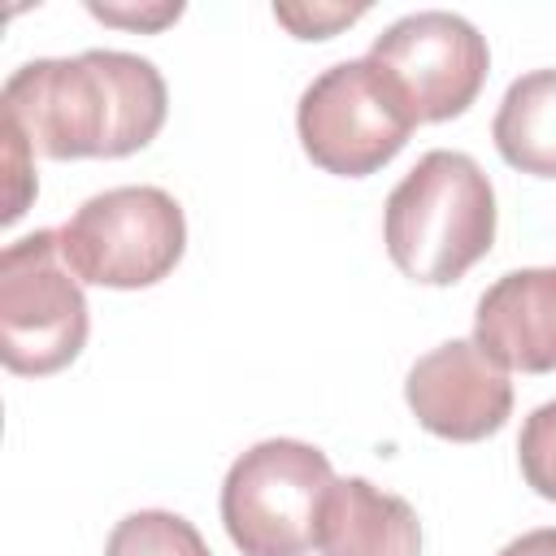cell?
<instances>
[{
	"instance_id": "obj_1",
	"label": "cell",
	"mask_w": 556,
	"mask_h": 556,
	"mask_svg": "<svg viewBox=\"0 0 556 556\" xmlns=\"http://www.w3.org/2000/svg\"><path fill=\"white\" fill-rule=\"evenodd\" d=\"M165 109L161 70L148 56L113 48L26 61L0 91V122L48 161L130 156L156 139Z\"/></svg>"
},
{
	"instance_id": "obj_2",
	"label": "cell",
	"mask_w": 556,
	"mask_h": 556,
	"mask_svg": "<svg viewBox=\"0 0 556 556\" xmlns=\"http://www.w3.org/2000/svg\"><path fill=\"white\" fill-rule=\"evenodd\" d=\"M382 235L391 261L426 282L447 287L465 278L495 243V191L482 165L465 152H426L387 195Z\"/></svg>"
},
{
	"instance_id": "obj_3",
	"label": "cell",
	"mask_w": 556,
	"mask_h": 556,
	"mask_svg": "<svg viewBox=\"0 0 556 556\" xmlns=\"http://www.w3.org/2000/svg\"><path fill=\"white\" fill-rule=\"evenodd\" d=\"M334 486L326 452L300 439L248 447L222 482V521L243 556H308Z\"/></svg>"
},
{
	"instance_id": "obj_4",
	"label": "cell",
	"mask_w": 556,
	"mask_h": 556,
	"mask_svg": "<svg viewBox=\"0 0 556 556\" xmlns=\"http://www.w3.org/2000/svg\"><path fill=\"white\" fill-rule=\"evenodd\" d=\"M91 317L56 230H35L0 252V356L13 374L65 369L87 343Z\"/></svg>"
},
{
	"instance_id": "obj_5",
	"label": "cell",
	"mask_w": 556,
	"mask_h": 556,
	"mask_svg": "<svg viewBox=\"0 0 556 556\" xmlns=\"http://www.w3.org/2000/svg\"><path fill=\"white\" fill-rule=\"evenodd\" d=\"M78 282L135 291L161 282L187 248V217L161 187H109L74 208L56 230Z\"/></svg>"
},
{
	"instance_id": "obj_6",
	"label": "cell",
	"mask_w": 556,
	"mask_h": 556,
	"mask_svg": "<svg viewBox=\"0 0 556 556\" xmlns=\"http://www.w3.org/2000/svg\"><path fill=\"white\" fill-rule=\"evenodd\" d=\"M413 126L417 122L369 65V56L321 70L295 109V130L308 161L339 178H365L382 169L408 143Z\"/></svg>"
},
{
	"instance_id": "obj_7",
	"label": "cell",
	"mask_w": 556,
	"mask_h": 556,
	"mask_svg": "<svg viewBox=\"0 0 556 556\" xmlns=\"http://www.w3.org/2000/svg\"><path fill=\"white\" fill-rule=\"evenodd\" d=\"M369 65L387 78L408 117L421 126L447 122L478 100L491 70V52L478 26L460 13L421 9L391 22L369 43Z\"/></svg>"
},
{
	"instance_id": "obj_8",
	"label": "cell",
	"mask_w": 556,
	"mask_h": 556,
	"mask_svg": "<svg viewBox=\"0 0 556 556\" xmlns=\"http://www.w3.org/2000/svg\"><path fill=\"white\" fill-rule=\"evenodd\" d=\"M404 400L430 434L478 443L508 421L513 382L473 339H447L408 369Z\"/></svg>"
},
{
	"instance_id": "obj_9",
	"label": "cell",
	"mask_w": 556,
	"mask_h": 556,
	"mask_svg": "<svg viewBox=\"0 0 556 556\" xmlns=\"http://www.w3.org/2000/svg\"><path fill=\"white\" fill-rule=\"evenodd\" d=\"M473 343L504 369H556V265L495 278L478 300Z\"/></svg>"
},
{
	"instance_id": "obj_10",
	"label": "cell",
	"mask_w": 556,
	"mask_h": 556,
	"mask_svg": "<svg viewBox=\"0 0 556 556\" xmlns=\"http://www.w3.org/2000/svg\"><path fill=\"white\" fill-rule=\"evenodd\" d=\"M321 556H421V521L408 500L365 478H334L321 521Z\"/></svg>"
},
{
	"instance_id": "obj_11",
	"label": "cell",
	"mask_w": 556,
	"mask_h": 556,
	"mask_svg": "<svg viewBox=\"0 0 556 556\" xmlns=\"http://www.w3.org/2000/svg\"><path fill=\"white\" fill-rule=\"evenodd\" d=\"M491 139L513 169L556 178V70H530L508 83Z\"/></svg>"
},
{
	"instance_id": "obj_12",
	"label": "cell",
	"mask_w": 556,
	"mask_h": 556,
	"mask_svg": "<svg viewBox=\"0 0 556 556\" xmlns=\"http://www.w3.org/2000/svg\"><path fill=\"white\" fill-rule=\"evenodd\" d=\"M104 556H213V552L187 517L165 508H143L113 526Z\"/></svg>"
},
{
	"instance_id": "obj_13",
	"label": "cell",
	"mask_w": 556,
	"mask_h": 556,
	"mask_svg": "<svg viewBox=\"0 0 556 556\" xmlns=\"http://www.w3.org/2000/svg\"><path fill=\"white\" fill-rule=\"evenodd\" d=\"M517 460H521L526 482L543 500H556V400L539 404L526 417L521 439H517Z\"/></svg>"
},
{
	"instance_id": "obj_14",
	"label": "cell",
	"mask_w": 556,
	"mask_h": 556,
	"mask_svg": "<svg viewBox=\"0 0 556 556\" xmlns=\"http://www.w3.org/2000/svg\"><path fill=\"white\" fill-rule=\"evenodd\" d=\"M0 139H4V213H0V222L9 226V222H17L26 213V204H30L39 182H35V152H30V143L13 126H4V122H0Z\"/></svg>"
},
{
	"instance_id": "obj_15",
	"label": "cell",
	"mask_w": 556,
	"mask_h": 556,
	"mask_svg": "<svg viewBox=\"0 0 556 556\" xmlns=\"http://www.w3.org/2000/svg\"><path fill=\"white\" fill-rule=\"evenodd\" d=\"M365 4H274V17L300 39H326L339 26H352Z\"/></svg>"
},
{
	"instance_id": "obj_16",
	"label": "cell",
	"mask_w": 556,
	"mask_h": 556,
	"mask_svg": "<svg viewBox=\"0 0 556 556\" xmlns=\"http://www.w3.org/2000/svg\"><path fill=\"white\" fill-rule=\"evenodd\" d=\"M96 17H104V22H117V26H148V30H156V26H165V22H174L178 13H182V4H152V9H122V4H87Z\"/></svg>"
},
{
	"instance_id": "obj_17",
	"label": "cell",
	"mask_w": 556,
	"mask_h": 556,
	"mask_svg": "<svg viewBox=\"0 0 556 556\" xmlns=\"http://www.w3.org/2000/svg\"><path fill=\"white\" fill-rule=\"evenodd\" d=\"M500 556H556V526H543V530H530V534L504 543Z\"/></svg>"
}]
</instances>
